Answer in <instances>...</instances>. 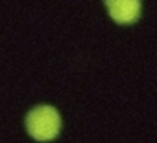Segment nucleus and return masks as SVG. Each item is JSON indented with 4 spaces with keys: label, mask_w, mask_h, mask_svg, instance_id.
Wrapping results in <instances>:
<instances>
[{
    "label": "nucleus",
    "mask_w": 157,
    "mask_h": 143,
    "mask_svg": "<svg viewBox=\"0 0 157 143\" xmlns=\"http://www.w3.org/2000/svg\"><path fill=\"white\" fill-rule=\"evenodd\" d=\"M28 133L38 141L54 140L60 131V115L50 105L35 107L26 117Z\"/></svg>",
    "instance_id": "1"
},
{
    "label": "nucleus",
    "mask_w": 157,
    "mask_h": 143,
    "mask_svg": "<svg viewBox=\"0 0 157 143\" xmlns=\"http://www.w3.org/2000/svg\"><path fill=\"white\" fill-rule=\"evenodd\" d=\"M109 16L119 24H133L142 12V0H105Z\"/></svg>",
    "instance_id": "2"
}]
</instances>
